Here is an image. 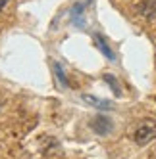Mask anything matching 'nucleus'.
<instances>
[{
	"label": "nucleus",
	"mask_w": 156,
	"mask_h": 159,
	"mask_svg": "<svg viewBox=\"0 0 156 159\" xmlns=\"http://www.w3.org/2000/svg\"><path fill=\"white\" fill-rule=\"evenodd\" d=\"M154 138H156V123L150 121V119L143 121L135 129V132H133V140H135V144H139V146H147Z\"/></svg>",
	"instance_id": "obj_1"
},
{
	"label": "nucleus",
	"mask_w": 156,
	"mask_h": 159,
	"mask_svg": "<svg viewBox=\"0 0 156 159\" xmlns=\"http://www.w3.org/2000/svg\"><path fill=\"white\" fill-rule=\"evenodd\" d=\"M89 4H91V0H83V2L73 4L71 12H70V19H71V23H73L75 27H79V29L85 27V8H87Z\"/></svg>",
	"instance_id": "obj_2"
},
{
	"label": "nucleus",
	"mask_w": 156,
	"mask_h": 159,
	"mask_svg": "<svg viewBox=\"0 0 156 159\" xmlns=\"http://www.w3.org/2000/svg\"><path fill=\"white\" fill-rule=\"evenodd\" d=\"M91 129H93L98 136H106V134L112 132L114 123H112V119H108L106 115H96V117L91 121Z\"/></svg>",
	"instance_id": "obj_3"
},
{
	"label": "nucleus",
	"mask_w": 156,
	"mask_h": 159,
	"mask_svg": "<svg viewBox=\"0 0 156 159\" xmlns=\"http://www.w3.org/2000/svg\"><path fill=\"white\" fill-rule=\"evenodd\" d=\"M81 100L85 102V104H89L91 107H96V109H102V111H108L112 109V102L108 100H102V98H96V96H91V94H83Z\"/></svg>",
	"instance_id": "obj_4"
},
{
	"label": "nucleus",
	"mask_w": 156,
	"mask_h": 159,
	"mask_svg": "<svg viewBox=\"0 0 156 159\" xmlns=\"http://www.w3.org/2000/svg\"><path fill=\"white\" fill-rule=\"evenodd\" d=\"M137 12L143 16V17H154L156 16V0H143V2L137 4Z\"/></svg>",
	"instance_id": "obj_5"
},
{
	"label": "nucleus",
	"mask_w": 156,
	"mask_h": 159,
	"mask_svg": "<svg viewBox=\"0 0 156 159\" xmlns=\"http://www.w3.org/2000/svg\"><path fill=\"white\" fill-rule=\"evenodd\" d=\"M95 44H96V48L104 54V58H108L110 61H114L116 60V54H114V50L108 46V42L104 40V37L102 35H98V33H95Z\"/></svg>",
	"instance_id": "obj_6"
},
{
	"label": "nucleus",
	"mask_w": 156,
	"mask_h": 159,
	"mask_svg": "<svg viewBox=\"0 0 156 159\" xmlns=\"http://www.w3.org/2000/svg\"><path fill=\"white\" fill-rule=\"evenodd\" d=\"M52 71H54V75H56V81H58L60 86H68V77H66V73H64V69H62V65H60L58 61L52 63Z\"/></svg>",
	"instance_id": "obj_7"
},
{
	"label": "nucleus",
	"mask_w": 156,
	"mask_h": 159,
	"mask_svg": "<svg viewBox=\"0 0 156 159\" xmlns=\"http://www.w3.org/2000/svg\"><path fill=\"white\" fill-rule=\"evenodd\" d=\"M102 79H104V83H106V84H108L110 88L114 90V94H116V96H121V86H119V83H118V79H116L114 75H110V73H106V75H104Z\"/></svg>",
	"instance_id": "obj_8"
}]
</instances>
